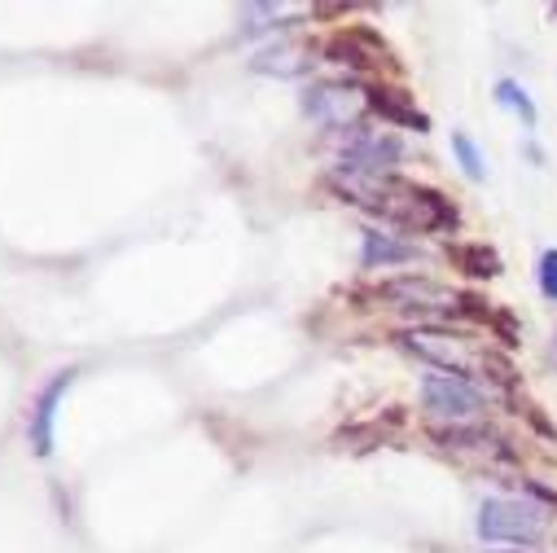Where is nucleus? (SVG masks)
Masks as SVG:
<instances>
[{"label": "nucleus", "instance_id": "1", "mask_svg": "<svg viewBox=\"0 0 557 553\" xmlns=\"http://www.w3.org/2000/svg\"><path fill=\"white\" fill-rule=\"evenodd\" d=\"M334 189L343 198H351L356 207L382 216L386 224H399V229H422V233H444V229H457V207L435 194V189H422L412 181H399V176H351V172H334Z\"/></svg>", "mask_w": 557, "mask_h": 553}, {"label": "nucleus", "instance_id": "2", "mask_svg": "<svg viewBox=\"0 0 557 553\" xmlns=\"http://www.w3.org/2000/svg\"><path fill=\"white\" fill-rule=\"evenodd\" d=\"M399 343L412 352V356H422L426 365L453 373V378H487L492 369V352L479 347L470 334H457V330H444V325H417L408 334H399Z\"/></svg>", "mask_w": 557, "mask_h": 553}, {"label": "nucleus", "instance_id": "3", "mask_svg": "<svg viewBox=\"0 0 557 553\" xmlns=\"http://www.w3.org/2000/svg\"><path fill=\"white\" fill-rule=\"evenodd\" d=\"M479 536L487 544H535L548 536V509L518 496H487L479 505Z\"/></svg>", "mask_w": 557, "mask_h": 553}, {"label": "nucleus", "instance_id": "4", "mask_svg": "<svg viewBox=\"0 0 557 553\" xmlns=\"http://www.w3.org/2000/svg\"><path fill=\"white\" fill-rule=\"evenodd\" d=\"M377 299H386L399 312H417V317H457L470 304L457 291L431 282V276H395V282H382Z\"/></svg>", "mask_w": 557, "mask_h": 553}, {"label": "nucleus", "instance_id": "5", "mask_svg": "<svg viewBox=\"0 0 557 553\" xmlns=\"http://www.w3.org/2000/svg\"><path fill=\"white\" fill-rule=\"evenodd\" d=\"M404 159L399 142L386 132H369V127H347L343 132V150H338V172L351 176H391V168Z\"/></svg>", "mask_w": 557, "mask_h": 553}, {"label": "nucleus", "instance_id": "6", "mask_svg": "<svg viewBox=\"0 0 557 553\" xmlns=\"http://www.w3.org/2000/svg\"><path fill=\"white\" fill-rule=\"evenodd\" d=\"M304 110L321 123V127H334V132H347L360 123V114L369 110V93L360 84H347V79H325V84H312L304 93Z\"/></svg>", "mask_w": 557, "mask_h": 553}, {"label": "nucleus", "instance_id": "7", "mask_svg": "<svg viewBox=\"0 0 557 553\" xmlns=\"http://www.w3.org/2000/svg\"><path fill=\"white\" fill-rule=\"evenodd\" d=\"M422 400H426V408L435 413V418H448V422H457V427L479 422L483 413H487V395H483L474 382L453 378V373H431V378L422 382Z\"/></svg>", "mask_w": 557, "mask_h": 553}, {"label": "nucleus", "instance_id": "8", "mask_svg": "<svg viewBox=\"0 0 557 553\" xmlns=\"http://www.w3.org/2000/svg\"><path fill=\"white\" fill-rule=\"evenodd\" d=\"M75 382V369H62L40 395H36V404H32V422H27V440H32V448H36V457H49L53 453V418H58V404H62V395H66V386Z\"/></svg>", "mask_w": 557, "mask_h": 553}, {"label": "nucleus", "instance_id": "9", "mask_svg": "<svg viewBox=\"0 0 557 553\" xmlns=\"http://www.w3.org/2000/svg\"><path fill=\"white\" fill-rule=\"evenodd\" d=\"M308 66H312V49L299 40H276L255 58V71L276 75V79H299V75H308Z\"/></svg>", "mask_w": 557, "mask_h": 553}, {"label": "nucleus", "instance_id": "10", "mask_svg": "<svg viewBox=\"0 0 557 553\" xmlns=\"http://www.w3.org/2000/svg\"><path fill=\"white\" fill-rule=\"evenodd\" d=\"M334 62H351V66H369V62H382L386 58V45L369 32V27H351V32H338L325 49Z\"/></svg>", "mask_w": 557, "mask_h": 553}, {"label": "nucleus", "instance_id": "11", "mask_svg": "<svg viewBox=\"0 0 557 553\" xmlns=\"http://www.w3.org/2000/svg\"><path fill=\"white\" fill-rule=\"evenodd\" d=\"M417 259V246L395 237V233H382V229H369L364 233V268H391V263H408Z\"/></svg>", "mask_w": 557, "mask_h": 553}, {"label": "nucleus", "instance_id": "12", "mask_svg": "<svg viewBox=\"0 0 557 553\" xmlns=\"http://www.w3.org/2000/svg\"><path fill=\"white\" fill-rule=\"evenodd\" d=\"M453 259H457L470 276H496V272H500V259H496V250H487V246H453Z\"/></svg>", "mask_w": 557, "mask_h": 553}, {"label": "nucleus", "instance_id": "13", "mask_svg": "<svg viewBox=\"0 0 557 553\" xmlns=\"http://www.w3.org/2000/svg\"><path fill=\"white\" fill-rule=\"evenodd\" d=\"M369 106H377L386 119H395V123H408V127H417V132H426V114H417V110H408L399 97H391V93H369Z\"/></svg>", "mask_w": 557, "mask_h": 553}, {"label": "nucleus", "instance_id": "14", "mask_svg": "<svg viewBox=\"0 0 557 553\" xmlns=\"http://www.w3.org/2000/svg\"><path fill=\"white\" fill-rule=\"evenodd\" d=\"M496 101L509 106V110H518V114H522V127H535V106H531V97H527L522 84L500 79V84H496Z\"/></svg>", "mask_w": 557, "mask_h": 553}, {"label": "nucleus", "instance_id": "15", "mask_svg": "<svg viewBox=\"0 0 557 553\" xmlns=\"http://www.w3.org/2000/svg\"><path fill=\"white\" fill-rule=\"evenodd\" d=\"M453 150H457V159H461V168H466V176H470V181H483V176H487L483 155H479V146L470 142L466 132H457V136H453Z\"/></svg>", "mask_w": 557, "mask_h": 553}, {"label": "nucleus", "instance_id": "16", "mask_svg": "<svg viewBox=\"0 0 557 553\" xmlns=\"http://www.w3.org/2000/svg\"><path fill=\"white\" fill-rule=\"evenodd\" d=\"M540 291H544V299L557 304V250L540 255Z\"/></svg>", "mask_w": 557, "mask_h": 553}, {"label": "nucleus", "instance_id": "17", "mask_svg": "<svg viewBox=\"0 0 557 553\" xmlns=\"http://www.w3.org/2000/svg\"><path fill=\"white\" fill-rule=\"evenodd\" d=\"M548 360L557 365V334H553V343H548Z\"/></svg>", "mask_w": 557, "mask_h": 553}, {"label": "nucleus", "instance_id": "18", "mask_svg": "<svg viewBox=\"0 0 557 553\" xmlns=\"http://www.w3.org/2000/svg\"><path fill=\"white\" fill-rule=\"evenodd\" d=\"M513 553H522V549H513Z\"/></svg>", "mask_w": 557, "mask_h": 553}]
</instances>
